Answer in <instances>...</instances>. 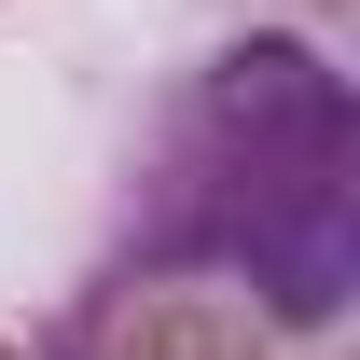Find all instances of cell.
Returning a JSON list of instances; mask_svg holds the SVG:
<instances>
[{"label": "cell", "mask_w": 360, "mask_h": 360, "mask_svg": "<svg viewBox=\"0 0 360 360\" xmlns=\"http://www.w3.org/2000/svg\"><path fill=\"white\" fill-rule=\"evenodd\" d=\"M277 14H347V0H277Z\"/></svg>", "instance_id": "cell-3"}, {"label": "cell", "mask_w": 360, "mask_h": 360, "mask_svg": "<svg viewBox=\"0 0 360 360\" xmlns=\"http://www.w3.org/2000/svg\"><path fill=\"white\" fill-rule=\"evenodd\" d=\"M97 264L222 277L291 347H319L360 305V97H347V70L305 28L208 42L153 97Z\"/></svg>", "instance_id": "cell-1"}, {"label": "cell", "mask_w": 360, "mask_h": 360, "mask_svg": "<svg viewBox=\"0 0 360 360\" xmlns=\"http://www.w3.org/2000/svg\"><path fill=\"white\" fill-rule=\"evenodd\" d=\"M277 333L250 291L180 264H97L70 305H56V360H277Z\"/></svg>", "instance_id": "cell-2"}, {"label": "cell", "mask_w": 360, "mask_h": 360, "mask_svg": "<svg viewBox=\"0 0 360 360\" xmlns=\"http://www.w3.org/2000/svg\"><path fill=\"white\" fill-rule=\"evenodd\" d=\"M0 360H28V347H0Z\"/></svg>", "instance_id": "cell-4"}]
</instances>
